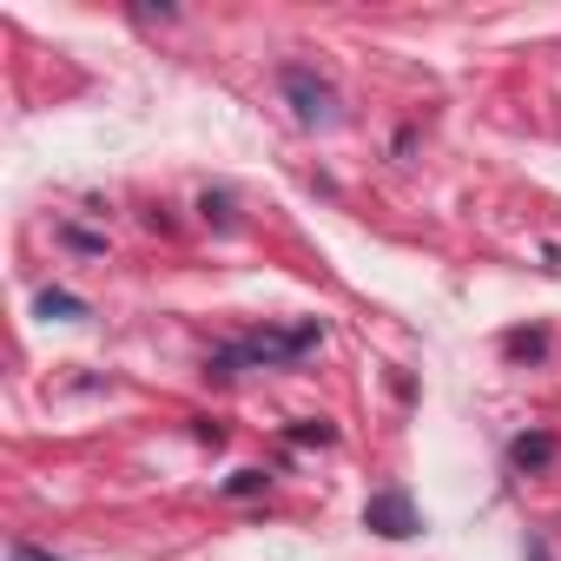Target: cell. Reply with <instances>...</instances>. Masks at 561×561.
Returning <instances> with one entry per match:
<instances>
[{"instance_id": "obj_1", "label": "cell", "mask_w": 561, "mask_h": 561, "mask_svg": "<svg viewBox=\"0 0 561 561\" xmlns=\"http://www.w3.org/2000/svg\"><path fill=\"white\" fill-rule=\"evenodd\" d=\"M318 324H298V331H251L225 351H211V377H238V370H285L298 364L305 351H318Z\"/></svg>"}, {"instance_id": "obj_2", "label": "cell", "mask_w": 561, "mask_h": 561, "mask_svg": "<svg viewBox=\"0 0 561 561\" xmlns=\"http://www.w3.org/2000/svg\"><path fill=\"white\" fill-rule=\"evenodd\" d=\"M285 93H291V106H298L305 126H331V119H337V93H331V80H318L311 67H285Z\"/></svg>"}, {"instance_id": "obj_3", "label": "cell", "mask_w": 561, "mask_h": 561, "mask_svg": "<svg viewBox=\"0 0 561 561\" xmlns=\"http://www.w3.org/2000/svg\"><path fill=\"white\" fill-rule=\"evenodd\" d=\"M364 528H377L383 541H403V535H416L423 522H416V508H410V495H403V489H383V495H370V502H364Z\"/></svg>"}, {"instance_id": "obj_4", "label": "cell", "mask_w": 561, "mask_h": 561, "mask_svg": "<svg viewBox=\"0 0 561 561\" xmlns=\"http://www.w3.org/2000/svg\"><path fill=\"white\" fill-rule=\"evenodd\" d=\"M508 462H515V469H541V462H554V436H515Z\"/></svg>"}, {"instance_id": "obj_5", "label": "cell", "mask_w": 561, "mask_h": 561, "mask_svg": "<svg viewBox=\"0 0 561 561\" xmlns=\"http://www.w3.org/2000/svg\"><path fill=\"white\" fill-rule=\"evenodd\" d=\"M41 318H87V298H73V291H41Z\"/></svg>"}, {"instance_id": "obj_6", "label": "cell", "mask_w": 561, "mask_h": 561, "mask_svg": "<svg viewBox=\"0 0 561 561\" xmlns=\"http://www.w3.org/2000/svg\"><path fill=\"white\" fill-rule=\"evenodd\" d=\"M548 351V337L541 331H528V337H508V357H541Z\"/></svg>"}, {"instance_id": "obj_7", "label": "cell", "mask_w": 561, "mask_h": 561, "mask_svg": "<svg viewBox=\"0 0 561 561\" xmlns=\"http://www.w3.org/2000/svg\"><path fill=\"white\" fill-rule=\"evenodd\" d=\"M225 489H231V495H257V489H264V469H238Z\"/></svg>"}, {"instance_id": "obj_8", "label": "cell", "mask_w": 561, "mask_h": 561, "mask_svg": "<svg viewBox=\"0 0 561 561\" xmlns=\"http://www.w3.org/2000/svg\"><path fill=\"white\" fill-rule=\"evenodd\" d=\"M8 561H60V554H47V548H34V541H14Z\"/></svg>"}, {"instance_id": "obj_9", "label": "cell", "mask_w": 561, "mask_h": 561, "mask_svg": "<svg viewBox=\"0 0 561 561\" xmlns=\"http://www.w3.org/2000/svg\"><path fill=\"white\" fill-rule=\"evenodd\" d=\"M291 443H331V430L324 423H305V430H291Z\"/></svg>"}, {"instance_id": "obj_10", "label": "cell", "mask_w": 561, "mask_h": 561, "mask_svg": "<svg viewBox=\"0 0 561 561\" xmlns=\"http://www.w3.org/2000/svg\"><path fill=\"white\" fill-rule=\"evenodd\" d=\"M528 561H548V541H528Z\"/></svg>"}]
</instances>
